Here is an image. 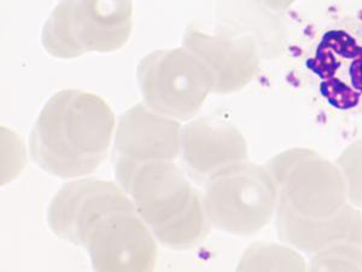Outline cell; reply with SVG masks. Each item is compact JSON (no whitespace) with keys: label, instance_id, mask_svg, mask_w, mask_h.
I'll use <instances>...</instances> for the list:
<instances>
[{"label":"cell","instance_id":"6da1fadb","mask_svg":"<svg viewBox=\"0 0 362 272\" xmlns=\"http://www.w3.org/2000/svg\"><path fill=\"white\" fill-rule=\"evenodd\" d=\"M47 223L59 239L86 248L97 271H151L156 266V237L127 193L112 181L68 183L49 203Z\"/></svg>","mask_w":362,"mask_h":272},{"label":"cell","instance_id":"7a4b0ae2","mask_svg":"<svg viewBox=\"0 0 362 272\" xmlns=\"http://www.w3.org/2000/svg\"><path fill=\"white\" fill-rule=\"evenodd\" d=\"M115 116L99 96L63 90L47 101L30 135V154L40 169L61 178L93 174L107 157Z\"/></svg>","mask_w":362,"mask_h":272},{"label":"cell","instance_id":"3957f363","mask_svg":"<svg viewBox=\"0 0 362 272\" xmlns=\"http://www.w3.org/2000/svg\"><path fill=\"white\" fill-rule=\"evenodd\" d=\"M116 179L157 241L173 249L201 244L209 234L203 194L173 161L116 157Z\"/></svg>","mask_w":362,"mask_h":272},{"label":"cell","instance_id":"277c9868","mask_svg":"<svg viewBox=\"0 0 362 272\" xmlns=\"http://www.w3.org/2000/svg\"><path fill=\"white\" fill-rule=\"evenodd\" d=\"M132 0H61L42 28L51 56L70 60L124 47L132 33Z\"/></svg>","mask_w":362,"mask_h":272},{"label":"cell","instance_id":"5b68a950","mask_svg":"<svg viewBox=\"0 0 362 272\" xmlns=\"http://www.w3.org/2000/svg\"><path fill=\"white\" fill-rule=\"evenodd\" d=\"M309 85L338 112L362 109V25L346 21L322 29L303 58Z\"/></svg>","mask_w":362,"mask_h":272},{"label":"cell","instance_id":"8992f818","mask_svg":"<svg viewBox=\"0 0 362 272\" xmlns=\"http://www.w3.org/2000/svg\"><path fill=\"white\" fill-rule=\"evenodd\" d=\"M138 84L148 108L177 121L194 119L213 92L209 72L184 46L146 55L138 66Z\"/></svg>","mask_w":362,"mask_h":272},{"label":"cell","instance_id":"52a82bcc","mask_svg":"<svg viewBox=\"0 0 362 272\" xmlns=\"http://www.w3.org/2000/svg\"><path fill=\"white\" fill-rule=\"evenodd\" d=\"M180 121L136 104L119 118L116 128V157L136 162L173 161L180 155Z\"/></svg>","mask_w":362,"mask_h":272},{"label":"cell","instance_id":"ba28073f","mask_svg":"<svg viewBox=\"0 0 362 272\" xmlns=\"http://www.w3.org/2000/svg\"><path fill=\"white\" fill-rule=\"evenodd\" d=\"M245 171L221 169L206 181L203 201L210 224L227 231L251 227L259 208L257 186Z\"/></svg>","mask_w":362,"mask_h":272},{"label":"cell","instance_id":"9c48e42d","mask_svg":"<svg viewBox=\"0 0 362 272\" xmlns=\"http://www.w3.org/2000/svg\"><path fill=\"white\" fill-rule=\"evenodd\" d=\"M239 153L238 137L221 121L204 116L181 128V160L197 179L208 181Z\"/></svg>","mask_w":362,"mask_h":272},{"label":"cell","instance_id":"30bf717a","mask_svg":"<svg viewBox=\"0 0 362 272\" xmlns=\"http://www.w3.org/2000/svg\"><path fill=\"white\" fill-rule=\"evenodd\" d=\"M182 46L208 69L213 79L214 94L230 92L250 74V51L243 44L189 27L182 39Z\"/></svg>","mask_w":362,"mask_h":272}]
</instances>
